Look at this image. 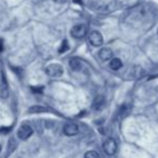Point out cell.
Instances as JSON below:
<instances>
[{"mask_svg":"<svg viewBox=\"0 0 158 158\" xmlns=\"http://www.w3.org/2000/svg\"><path fill=\"white\" fill-rule=\"evenodd\" d=\"M56 3H60V4H63V3H66L67 2V0H54Z\"/></svg>","mask_w":158,"mask_h":158,"instance_id":"cell-17","label":"cell"},{"mask_svg":"<svg viewBox=\"0 0 158 158\" xmlns=\"http://www.w3.org/2000/svg\"><path fill=\"white\" fill-rule=\"evenodd\" d=\"M0 152H1V145H0Z\"/></svg>","mask_w":158,"mask_h":158,"instance_id":"cell-21","label":"cell"},{"mask_svg":"<svg viewBox=\"0 0 158 158\" xmlns=\"http://www.w3.org/2000/svg\"><path fill=\"white\" fill-rule=\"evenodd\" d=\"M68 50H69L68 41H67V40H64L63 43H61V45H60V48H59L58 52L60 53V54H63V53L67 52V51H68Z\"/></svg>","mask_w":158,"mask_h":158,"instance_id":"cell-14","label":"cell"},{"mask_svg":"<svg viewBox=\"0 0 158 158\" xmlns=\"http://www.w3.org/2000/svg\"><path fill=\"white\" fill-rule=\"evenodd\" d=\"M84 158H100V156L97 152H95V151H88V152L85 153Z\"/></svg>","mask_w":158,"mask_h":158,"instance_id":"cell-13","label":"cell"},{"mask_svg":"<svg viewBox=\"0 0 158 158\" xmlns=\"http://www.w3.org/2000/svg\"><path fill=\"white\" fill-rule=\"evenodd\" d=\"M86 31H87L86 26L83 25V24H79V25H75L74 27H72L70 33L73 38L80 39V38H83L86 35Z\"/></svg>","mask_w":158,"mask_h":158,"instance_id":"cell-4","label":"cell"},{"mask_svg":"<svg viewBox=\"0 0 158 158\" xmlns=\"http://www.w3.org/2000/svg\"><path fill=\"white\" fill-rule=\"evenodd\" d=\"M104 103H106V99H104L103 96H97V97L95 98L94 102H93V108H94L95 110L99 111L103 108Z\"/></svg>","mask_w":158,"mask_h":158,"instance_id":"cell-8","label":"cell"},{"mask_svg":"<svg viewBox=\"0 0 158 158\" xmlns=\"http://www.w3.org/2000/svg\"><path fill=\"white\" fill-rule=\"evenodd\" d=\"M103 151L106 155H110V156L114 155L117 151V144L115 142V140L112 139V138L106 139L103 143Z\"/></svg>","mask_w":158,"mask_h":158,"instance_id":"cell-2","label":"cell"},{"mask_svg":"<svg viewBox=\"0 0 158 158\" xmlns=\"http://www.w3.org/2000/svg\"><path fill=\"white\" fill-rule=\"evenodd\" d=\"M89 42L92 45L94 46H100L103 44V37L99 31L95 30V31H92L89 35Z\"/></svg>","mask_w":158,"mask_h":158,"instance_id":"cell-5","label":"cell"},{"mask_svg":"<svg viewBox=\"0 0 158 158\" xmlns=\"http://www.w3.org/2000/svg\"><path fill=\"white\" fill-rule=\"evenodd\" d=\"M133 72H135V75H133L135 77H141L142 75H143L144 71L141 67H135V70H133Z\"/></svg>","mask_w":158,"mask_h":158,"instance_id":"cell-15","label":"cell"},{"mask_svg":"<svg viewBox=\"0 0 158 158\" xmlns=\"http://www.w3.org/2000/svg\"><path fill=\"white\" fill-rule=\"evenodd\" d=\"M99 57L101 60H110L113 57V52L110 48H103L99 51Z\"/></svg>","mask_w":158,"mask_h":158,"instance_id":"cell-7","label":"cell"},{"mask_svg":"<svg viewBox=\"0 0 158 158\" xmlns=\"http://www.w3.org/2000/svg\"><path fill=\"white\" fill-rule=\"evenodd\" d=\"M64 133L69 137H72L79 133V126L74 123H68L64 126Z\"/></svg>","mask_w":158,"mask_h":158,"instance_id":"cell-6","label":"cell"},{"mask_svg":"<svg viewBox=\"0 0 158 158\" xmlns=\"http://www.w3.org/2000/svg\"><path fill=\"white\" fill-rule=\"evenodd\" d=\"M31 90L33 93H38V94H40V93H42V90H43V87L42 86H33V87H31Z\"/></svg>","mask_w":158,"mask_h":158,"instance_id":"cell-16","label":"cell"},{"mask_svg":"<svg viewBox=\"0 0 158 158\" xmlns=\"http://www.w3.org/2000/svg\"><path fill=\"white\" fill-rule=\"evenodd\" d=\"M9 96L8 88L6 85H0V98H6Z\"/></svg>","mask_w":158,"mask_h":158,"instance_id":"cell-12","label":"cell"},{"mask_svg":"<svg viewBox=\"0 0 158 158\" xmlns=\"http://www.w3.org/2000/svg\"><path fill=\"white\" fill-rule=\"evenodd\" d=\"M45 72H46V74L51 77H59L63 75L64 68L58 64H51L46 67Z\"/></svg>","mask_w":158,"mask_h":158,"instance_id":"cell-1","label":"cell"},{"mask_svg":"<svg viewBox=\"0 0 158 158\" xmlns=\"http://www.w3.org/2000/svg\"><path fill=\"white\" fill-rule=\"evenodd\" d=\"M33 130L30 126L28 125H22L19 129L17 130V137L21 140H27L28 138L31 137Z\"/></svg>","mask_w":158,"mask_h":158,"instance_id":"cell-3","label":"cell"},{"mask_svg":"<svg viewBox=\"0 0 158 158\" xmlns=\"http://www.w3.org/2000/svg\"><path fill=\"white\" fill-rule=\"evenodd\" d=\"M69 64H70L71 69L74 71H79V70H81V68H82L81 61L77 58H71L70 60H69Z\"/></svg>","mask_w":158,"mask_h":158,"instance_id":"cell-10","label":"cell"},{"mask_svg":"<svg viewBox=\"0 0 158 158\" xmlns=\"http://www.w3.org/2000/svg\"><path fill=\"white\" fill-rule=\"evenodd\" d=\"M74 2H77V3H79V4H81V3H82L81 0H74Z\"/></svg>","mask_w":158,"mask_h":158,"instance_id":"cell-20","label":"cell"},{"mask_svg":"<svg viewBox=\"0 0 158 158\" xmlns=\"http://www.w3.org/2000/svg\"><path fill=\"white\" fill-rule=\"evenodd\" d=\"M3 50V40L0 39V52Z\"/></svg>","mask_w":158,"mask_h":158,"instance_id":"cell-18","label":"cell"},{"mask_svg":"<svg viewBox=\"0 0 158 158\" xmlns=\"http://www.w3.org/2000/svg\"><path fill=\"white\" fill-rule=\"evenodd\" d=\"M157 33H158V30H157Z\"/></svg>","mask_w":158,"mask_h":158,"instance_id":"cell-22","label":"cell"},{"mask_svg":"<svg viewBox=\"0 0 158 158\" xmlns=\"http://www.w3.org/2000/svg\"><path fill=\"white\" fill-rule=\"evenodd\" d=\"M46 111L48 110L41 106H33L31 108H29L28 113H30V114H39V113H43V112H46Z\"/></svg>","mask_w":158,"mask_h":158,"instance_id":"cell-11","label":"cell"},{"mask_svg":"<svg viewBox=\"0 0 158 158\" xmlns=\"http://www.w3.org/2000/svg\"><path fill=\"white\" fill-rule=\"evenodd\" d=\"M9 130H10V128H1L0 129V131H4V132H8Z\"/></svg>","mask_w":158,"mask_h":158,"instance_id":"cell-19","label":"cell"},{"mask_svg":"<svg viewBox=\"0 0 158 158\" xmlns=\"http://www.w3.org/2000/svg\"><path fill=\"white\" fill-rule=\"evenodd\" d=\"M123 67V63L119 58H112L110 61V68L112 70H119V69Z\"/></svg>","mask_w":158,"mask_h":158,"instance_id":"cell-9","label":"cell"}]
</instances>
